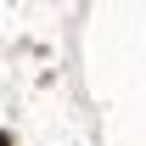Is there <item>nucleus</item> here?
<instances>
[{
    "mask_svg": "<svg viewBox=\"0 0 146 146\" xmlns=\"http://www.w3.org/2000/svg\"><path fill=\"white\" fill-rule=\"evenodd\" d=\"M0 146H11V135H6V129H0Z\"/></svg>",
    "mask_w": 146,
    "mask_h": 146,
    "instance_id": "1",
    "label": "nucleus"
}]
</instances>
